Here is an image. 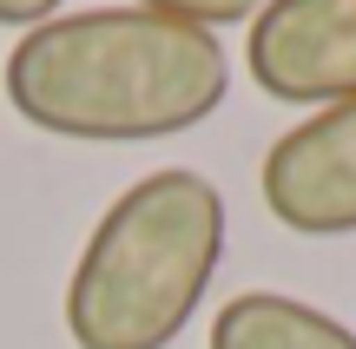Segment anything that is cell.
<instances>
[{"instance_id": "5b68a950", "label": "cell", "mask_w": 356, "mask_h": 349, "mask_svg": "<svg viewBox=\"0 0 356 349\" xmlns=\"http://www.w3.org/2000/svg\"><path fill=\"white\" fill-rule=\"evenodd\" d=\"M211 349H356L350 323L284 290H244L211 316Z\"/></svg>"}, {"instance_id": "3957f363", "label": "cell", "mask_w": 356, "mask_h": 349, "mask_svg": "<svg viewBox=\"0 0 356 349\" xmlns=\"http://www.w3.org/2000/svg\"><path fill=\"white\" fill-rule=\"evenodd\" d=\"M264 211L297 237H350L356 231V99L317 105L257 165Z\"/></svg>"}, {"instance_id": "7a4b0ae2", "label": "cell", "mask_w": 356, "mask_h": 349, "mask_svg": "<svg viewBox=\"0 0 356 349\" xmlns=\"http://www.w3.org/2000/svg\"><path fill=\"white\" fill-rule=\"evenodd\" d=\"M225 257V191L191 165L145 171L113 198L66 277L73 349H172Z\"/></svg>"}, {"instance_id": "277c9868", "label": "cell", "mask_w": 356, "mask_h": 349, "mask_svg": "<svg viewBox=\"0 0 356 349\" xmlns=\"http://www.w3.org/2000/svg\"><path fill=\"white\" fill-rule=\"evenodd\" d=\"M244 73L284 105L356 99V0H264L244 40Z\"/></svg>"}, {"instance_id": "6da1fadb", "label": "cell", "mask_w": 356, "mask_h": 349, "mask_svg": "<svg viewBox=\"0 0 356 349\" xmlns=\"http://www.w3.org/2000/svg\"><path fill=\"white\" fill-rule=\"evenodd\" d=\"M0 86L33 132L145 145L204 126L231 92V60L204 26L145 7H86L13 40Z\"/></svg>"}, {"instance_id": "52a82bcc", "label": "cell", "mask_w": 356, "mask_h": 349, "mask_svg": "<svg viewBox=\"0 0 356 349\" xmlns=\"http://www.w3.org/2000/svg\"><path fill=\"white\" fill-rule=\"evenodd\" d=\"M60 7H66V0H0V26H20V33H33V26H47Z\"/></svg>"}, {"instance_id": "8992f818", "label": "cell", "mask_w": 356, "mask_h": 349, "mask_svg": "<svg viewBox=\"0 0 356 349\" xmlns=\"http://www.w3.org/2000/svg\"><path fill=\"white\" fill-rule=\"evenodd\" d=\"M145 13H165V20H185V26H238V20H257L264 0H132Z\"/></svg>"}]
</instances>
